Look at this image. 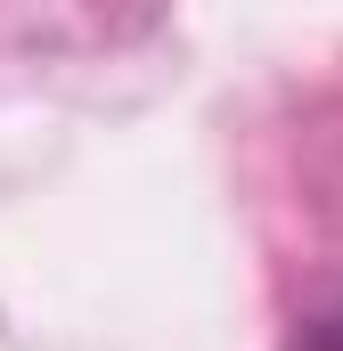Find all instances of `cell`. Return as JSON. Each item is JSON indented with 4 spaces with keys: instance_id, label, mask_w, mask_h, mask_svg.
<instances>
[{
    "instance_id": "obj_1",
    "label": "cell",
    "mask_w": 343,
    "mask_h": 351,
    "mask_svg": "<svg viewBox=\"0 0 343 351\" xmlns=\"http://www.w3.org/2000/svg\"><path fill=\"white\" fill-rule=\"evenodd\" d=\"M311 351H343V311L327 319V327H319V343H311Z\"/></svg>"
}]
</instances>
